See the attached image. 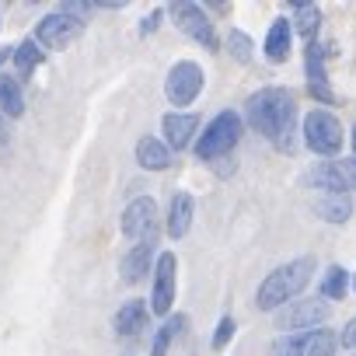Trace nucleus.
Returning <instances> with one entry per match:
<instances>
[{
    "label": "nucleus",
    "mask_w": 356,
    "mask_h": 356,
    "mask_svg": "<svg viewBox=\"0 0 356 356\" xmlns=\"http://www.w3.org/2000/svg\"><path fill=\"white\" fill-rule=\"evenodd\" d=\"M245 119L255 133H262L273 147L293 150V119H297V98L286 88H262L245 102Z\"/></svg>",
    "instance_id": "f257e3e1"
},
{
    "label": "nucleus",
    "mask_w": 356,
    "mask_h": 356,
    "mask_svg": "<svg viewBox=\"0 0 356 356\" xmlns=\"http://www.w3.org/2000/svg\"><path fill=\"white\" fill-rule=\"evenodd\" d=\"M314 276V259L311 255H300V259H290L286 266L273 269L262 283H259V293H255V307L259 311H280L286 307V300H293Z\"/></svg>",
    "instance_id": "f03ea898"
},
{
    "label": "nucleus",
    "mask_w": 356,
    "mask_h": 356,
    "mask_svg": "<svg viewBox=\"0 0 356 356\" xmlns=\"http://www.w3.org/2000/svg\"><path fill=\"white\" fill-rule=\"evenodd\" d=\"M241 140V115L238 112H220L210 119V126L200 133L196 140V157L200 161H213V157H224L238 147Z\"/></svg>",
    "instance_id": "7ed1b4c3"
},
{
    "label": "nucleus",
    "mask_w": 356,
    "mask_h": 356,
    "mask_svg": "<svg viewBox=\"0 0 356 356\" xmlns=\"http://www.w3.org/2000/svg\"><path fill=\"white\" fill-rule=\"evenodd\" d=\"M342 122L332 115V112H325V108H314V112H307L304 115V143L314 150V154H321V157H335L339 150H342Z\"/></svg>",
    "instance_id": "20e7f679"
},
{
    "label": "nucleus",
    "mask_w": 356,
    "mask_h": 356,
    "mask_svg": "<svg viewBox=\"0 0 356 356\" xmlns=\"http://www.w3.org/2000/svg\"><path fill=\"white\" fill-rule=\"evenodd\" d=\"M339 349V335L332 328H314V332H293L280 335L273 342V356H332Z\"/></svg>",
    "instance_id": "39448f33"
},
{
    "label": "nucleus",
    "mask_w": 356,
    "mask_h": 356,
    "mask_svg": "<svg viewBox=\"0 0 356 356\" xmlns=\"http://www.w3.org/2000/svg\"><path fill=\"white\" fill-rule=\"evenodd\" d=\"M81 32H84V18H81V15H70L67 8H60V11H53V15H46V18L39 22L35 42H39L42 49H67Z\"/></svg>",
    "instance_id": "423d86ee"
},
{
    "label": "nucleus",
    "mask_w": 356,
    "mask_h": 356,
    "mask_svg": "<svg viewBox=\"0 0 356 356\" xmlns=\"http://www.w3.org/2000/svg\"><path fill=\"white\" fill-rule=\"evenodd\" d=\"M203 81H207L203 67L193 63V60H182V63H175V67L168 70L164 95H168V102H171L175 108H178V105H193V102L200 98V91H203Z\"/></svg>",
    "instance_id": "0eeeda50"
},
{
    "label": "nucleus",
    "mask_w": 356,
    "mask_h": 356,
    "mask_svg": "<svg viewBox=\"0 0 356 356\" xmlns=\"http://www.w3.org/2000/svg\"><path fill=\"white\" fill-rule=\"evenodd\" d=\"M122 234L129 241H157V203L150 196H140L133 200L126 210H122V220H119Z\"/></svg>",
    "instance_id": "6e6552de"
},
{
    "label": "nucleus",
    "mask_w": 356,
    "mask_h": 356,
    "mask_svg": "<svg viewBox=\"0 0 356 356\" xmlns=\"http://www.w3.org/2000/svg\"><path fill=\"white\" fill-rule=\"evenodd\" d=\"M328 314H332V307L325 300H293V304L280 307L276 328H290V335L293 332H314L328 321Z\"/></svg>",
    "instance_id": "1a4fd4ad"
},
{
    "label": "nucleus",
    "mask_w": 356,
    "mask_h": 356,
    "mask_svg": "<svg viewBox=\"0 0 356 356\" xmlns=\"http://www.w3.org/2000/svg\"><path fill=\"white\" fill-rule=\"evenodd\" d=\"M175 290H178V259L175 252H161L154 262V290H150V311L154 314H168L175 304Z\"/></svg>",
    "instance_id": "9d476101"
},
{
    "label": "nucleus",
    "mask_w": 356,
    "mask_h": 356,
    "mask_svg": "<svg viewBox=\"0 0 356 356\" xmlns=\"http://www.w3.org/2000/svg\"><path fill=\"white\" fill-rule=\"evenodd\" d=\"M171 18H175V29H182L189 39H196L207 49H217V32H213V22L207 18L203 8H196V4H175Z\"/></svg>",
    "instance_id": "9b49d317"
},
{
    "label": "nucleus",
    "mask_w": 356,
    "mask_h": 356,
    "mask_svg": "<svg viewBox=\"0 0 356 356\" xmlns=\"http://www.w3.org/2000/svg\"><path fill=\"white\" fill-rule=\"evenodd\" d=\"M311 182L325 193H342L349 196V189H356V161L342 157V161H325L311 171Z\"/></svg>",
    "instance_id": "f8f14e48"
},
{
    "label": "nucleus",
    "mask_w": 356,
    "mask_h": 356,
    "mask_svg": "<svg viewBox=\"0 0 356 356\" xmlns=\"http://www.w3.org/2000/svg\"><path fill=\"white\" fill-rule=\"evenodd\" d=\"M161 129H164L168 150H171V147H175V150H186V147L193 143V133L200 129V115H193V112H168V115L161 119Z\"/></svg>",
    "instance_id": "ddd939ff"
},
{
    "label": "nucleus",
    "mask_w": 356,
    "mask_h": 356,
    "mask_svg": "<svg viewBox=\"0 0 356 356\" xmlns=\"http://www.w3.org/2000/svg\"><path fill=\"white\" fill-rule=\"evenodd\" d=\"M307 88L318 102H325V105L335 102V91L328 88V74H325V49L318 42L307 46Z\"/></svg>",
    "instance_id": "4468645a"
},
{
    "label": "nucleus",
    "mask_w": 356,
    "mask_h": 356,
    "mask_svg": "<svg viewBox=\"0 0 356 356\" xmlns=\"http://www.w3.org/2000/svg\"><path fill=\"white\" fill-rule=\"evenodd\" d=\"M193 217H196V200L189 193H175L171 210H168V234L171 238H186L189 227H193Z\"/></svg>",
    "instance_id": "2eb2a0df"
},
{
    "label": "nucleus",
    "mask_w": 356,
    "mask_h": 356,
    "mask_svg": "<svg viewBox=\"0 0 356 356\" xmlns=\"http://www.w3.org/2000/svg\"><path fill=\"white\" fill-rule=\"evenodd\" d=\"M112 325H115V332L119 335H140L143 328H147V304L143 300H126L119 311H115V318H112Z\"/></svg>",
    "instance_id": "dca6fc26"
},
{
    "label": "nucleus",
    "mask_w": 356,
    "mask_h": 356,
    "mask_svg": "<svg viewBox=\"0 0 356 356\" xmlns=\"http://www.w3.org/2000/svg\"><path fill=\"white\" fill-rule=\"evenodd\" d=\"M290 39H293V25L286 18H276L269 25V35H266V56H269V63H283L290 56Z\"/></svg>",
    "instance_id": "f3484780"
},
{
    "label": "nucleus",
    "mask_w": 356,
    "mask_h": 356,
    "mask_svg": "<svg viewBox=\"0 0 356 356\" xmlns=\"http://www.w3.org/2000/svg\"><path fill=\"white\" fill-rule=\"evenodd\" d=\"M136 164L147 168V171H164V168L171 164L168 143H161L157 136H143V140L136 143Z\"/></svg>",
    "instance_id": "a211bd4d"
},
{
    "label": "nucleus",
    "mask_w": 356,
    "mask_h": 356,
    "mask_svg": "<svg viewBox=\"0 0 356 356\" xmlns=\"http://www.w3.org/2000/svg\"><path fill=\"white\" fill-rule=\"evenodd\" d=\"M314 213L321 220H328V224H346L349 213H353V200L342 196V193H321L314 200Z\"/></svg>",
    "instance_id": "6ab92c4d"
},
{
    "label": "nucleus",
    "mask_w": 356,
    "mask_h": 356,
    "mask_svg": "<svg viewBox=\"0 0 356 356\" xmlns=\"http://www.w3.org/2000/svg\"><path fill=\"white\" fill-rule=\"evenodd\" d=\"M150 262H154V241H140V245H133L129 255L122 259V280H126V283H140V280L147 276Z\"/></svg>",
    "instance_id": "aec40b11"
},
{
    "label": "nucleus",
    "mask_w": 356,
    "mask_h": 356,
    "mask_svg": "<svg viewBox=\"0 0 356 356\" xmlns=\"http://www.w3.org/2000/svg\"><path fill=\"white\" fill-rule=\"evenodd\" d=\"M0 115H25V95H22V81L11 74H0Z\"/></svg>",
    "instance_id": "412c9836"
},
{
    "label": "nucleus",
    "mask_w": 356,
    "mask_h": 356,
    "mask_svg": "<svg viewBox=\"0 0 356 356\" xmlns=\"http://www.w3.org/2000/svg\"><path fill=\"white\" fill-rule=\"evenodd\" d=\"M15 70H18V81H25L42 60H46V53H42V46L35 42V39H29V42H22V46H15Z\"/></svg>",
    "instance_id": "4be33fe9"
},
{
    "label": "nucleus",
    "mask_w": 356,
    "mask_h": 356,
    "mask_svg": "<svg viewBox=\"0 0 356 356\" xmlns=\"http://www.w3.org/2000/svg\"><path fill=\"white\" fill-rule=\"evenodd\" d=\"M293 18V29L304 35V39H311L314 42V32H318V25H321V11L314 8V4H293V11H290Z\"/></svg>",
    "instance_id": "5701e85b"
},
{
    "label": "nucleus",
    "mask_w": 356,
    "mask_h": 356,
    "mask_svg": "<svg viewBox=\"0 0 356 356\" xmlns=\"http://www.w3.org/2000/svg\"><path fill=\"white\" fill-rule=\"evenodd\" d=\"M346 290H349V269L332 266V269L321 276V297H328V300H342Z\"/></svg>",
    "instance_id": "b1692460"
},
{
    "label": "nucleus",
    "mask_w": 356,
    "mask_h": 356,
    "mask_svg": "<svg viewBox=\"0 0 356 356\" xmlns=\"http://www.w3.org/2000/svg\"><path fill=\"white\" fill-rule=\"evenodd\" d=\"M186 328V314H175V318H168L161 328H157V339H154V349H150V356H168V346L175 342V335Z\"/></svg>",
    "instance_id": "393cba45"
},
{
    "label": "nucleus",
    "mask_w": 356,
    "mask_h": 356,
    "mask_svg": "<svg viewBox=\"0 0 356 356\" xmlns=\"http://www.w3.org/2000/svg\"><path fill=\"white\" fill-rule=\"evenodd\" d=\"M227 49H231V56H234L238 63H252V56H255V53H252L255 46H252V39H248L241 29H231V32H227Z\"/></svg>",
    "instance_id": "a878e982"
},
{
    "label": "nucleus",
    "mask_w": 356,
    "mask_h": 356,
    "mask_svg": "<svg viewBox=\"0 0 356 356\" xmlns=\"http://www.w3.org/2000/svg\"><path fill=\"white\" fill-rule=\"evenodd\" d=\"M234 318H220V325H217V332H213V349H224L227 342H231V335H234Z\"/></svg>",
    "instance_id": "bb28decb"
},
{
    "label": "nucleus",
    "mask_w": 356,
    "mask_h": 356,
    "mask_svg": "<svg viewBox=\"0 0 356 356\" xmlns=\"http://www.w3.org/2000/svg\"><path fill=\"white\" fill-rule=\"evenodd\" d=\"M339 346H346V349H356V318L342 328V335H339Z\"/></svg>",
    "instance_id": "cd10ccee"
},
{
    "label": "nucleus",
    "mask_w": 356,
    "mask_h": 356,
    "mask_svg": "<svg viewBox=\"0 0 356 356\" xmlns=\"http://www.w3.org/2000/svg\"><path fill=\"white\" fill-rule=\"evenodd\" d=\"M161 11H150V18H143V25H140V35H150V32H157V25H161Z\"/></svg>",
    "instance_id": "c85d7f7f"
},
{
    "label": "nucleus",
    "mask_w": 356,
    "mask_h": 356,
    "mask_svg": "<svg viewBox=\"0 0 356 356\" xmlns=\"http://www.w3.org/2000/svg\"><path fill=\"white\" fill-rule=\"evenodd\" d=\"M8 147V129H4V119H0V150Z\"/></svg>",
    "instance_id": "c756f323"
},
{
    "label": "nucleus",
    "mask_w": 356,
    "mask_h": 356,
    "mask_svg": "<svg viewBox=\"0 0 356 356\" xmlns=\"http://www.w3.org/2000/svg\"><path fill=\"white\" fill-rule=\"evenodd\" d=\"M353 150H356V129H353Z\"/></svg>",
    "instance_id": "7c9ffc66"
},
{
    "label": "nucleus",
    "mask_w": 356,
    "mask_h": 356,
    "mask_svg": "<svg viewBox=\"0 0 356 356\" xmlns=\"http://www.w3.org/2000/svg\"><path fill=\"white\" fill-rule=\"evenodd\" d=\"M353 286H356V280H353Z\"/></svg>",
    "instance_id": "2f4dec72"
}]
</instances>
